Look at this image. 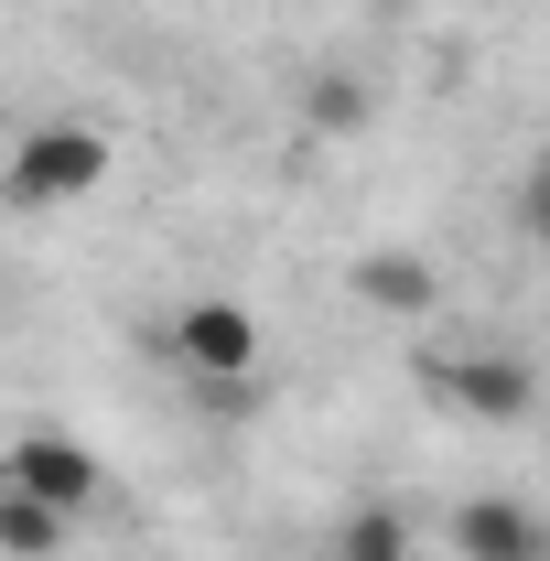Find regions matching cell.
Wrapping results in <instances>:
<instances>
[{
	"label": "cell",
	"mask_w": 550,
	"mask_h": 561,
	"mask_svg": "<svg viewBox=\"0 0 550 561\" xmlns=\"http://www.w3.org/2000/svg\"><path fill=\"white\" fill-rule=\"evenodd\" d=\"M108 184V140L76 130V119H55V130H22V151H11V206L22 216H55L76 206V195H98Z\"/></svg>",
	"instance_id": "6da1fadb"
},
{
	"label": "cell",
	"mask_w": 550,
	"mask_h": 561,
	"mask_svg": "<svg viewBox=\"0 0 550 561\" xmlns=\"http://www.w3.org/2000/svg\"><path fill=\"white\" fill-rule=\"evenodd\" d=\"M173 367H195V378H260V313L249 302L173 313Z\"/></svg>",
	"instance_id": "7a4b0ae2"
},
{
	"label": "cell",
	"mask_w": 550,
	"mask_h": 561,
	"mask_svg": "<svg viewBox=\"0 0 550 561\" xmlns=\"http://www.w3.org/2000/svg\"><path fill=\"white\" fill-rule=\"evenodd\" d=\"M432 389H443L465 421H529V400H540V378H529L518 356H496V346L454 356V367H432Z\"/></svg>",
	"instance_id": "3957f363"
},
{
	"label": "cell",
	"mask_w": 550,
	"mask_h": 561,
	"mask_svg": "<svg viewBox=\"0 0 550 561\" xmlns=\"http://www.w3.org/2000/svg\"><path fill=\"white\" fill-rule=\"evenodd\" d=\"M454 551L465 561H550V518L518 496H465L454 507Z\"/></svg>",
	"instance_id": "277c9868"
},
{
	"label": "cell",
	"mask_w": 550,
	"mask_h": 561,
	"mask_svg": "<svg viewBox=\"0 0 550 561\" xmlns=\"http://www.w3.org/2000/svg\"><path fill=\"white\" fill-rule=\"evenodd\" d=\"M11 486H33V496H55V507H87V496H98V454H87V443H66V432H22V443H11Z\"/></svg>",
	"instance_id": "5b68a950"
},
{
	"label": "cell",
	"mask_w": 550,
	"mask_h": 561,
	"mask_svg": "<svg viewBox=\"0 0 550 561\" xmlns=\"http://www.w3.org/2000/svg\"><path fill=\"white\" fill-rule=\"evenodd\" d=\"M345 280H356L378 313H432V302H443V280H432V260H421V249H367Z\"/></svg>",
	"instance_id": "8992f818"
},
{
	"label": "cell",
	"mask_w": 550,
	"mask_h": 561,
	"mask_svg": "<svg viewBox=\"0 0 550 561\" xmlns=\"http://www.w3.org/2000/svg\"><path fill=\"white\" fill-rule=\"evenodd\" d=\"M0 551H11V561H55V551H66V507L33 496V486H11V496H0Z\"/></svg>",
	"instance_id": "52a82bcc"
},
{
	"label": "cell",
	"mask_w": 550,
	"mask_h": 561,
	"mask_svg": "<svg viewBox=\"0 0 550 561\" xmlns=\"http://www.w3.org/2000/svg\"><path fill=\"white\" fill-rule=\"evenodd\" d=\"M335 561H411V518L400 507H345Z\"/></svg>",
	"instance_id": "ba28073f"
},
{
	"label": "cell",
	"mask_w": 550,
	"mask_h": 561,
	"mask_svg": "<svg viewBox=\"0 0 550 561\" xmlns=\"http://www.w3.org/2000/svg\"><path fill=\"white\" fill-rule=\"evenodd\" d=\"M302 108H313V130H367V87H356V76H313Z\"/></svg>",
	"instance_id": "9c48e42d"
},
{
	"label": "cell",
	"mask_w": 550,
	"mask_h": 561,
	"mask_svg": "<svg viewBox=\"0 0 550 561\" xmlns=\"http://www.w3.org/2000/svg\"><path fill=\"white\" fill-rule=\"evenodd\" d=\"M518 216H529V238H550V173H529V195H518Z\"/></svg>",
	"instance_id": "30bf717a"
}]
</instances>
